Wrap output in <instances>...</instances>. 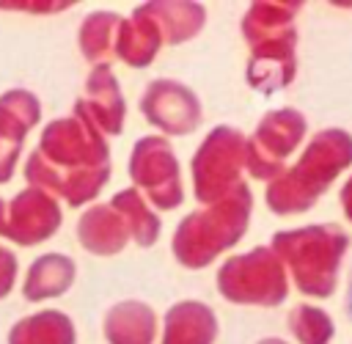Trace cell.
I'll use <instances>...</instances> for the list:
<instances>
[{
	"label": "cell",
	"instance_id": "1",
	"mask_svg": "<svg viewBox=\"0 0 352 344\" xmlns=\"http://www.w3.org/2000/svg\"><path fill=\"white\" fill-rule=\"evenodd\" d=\"M28 187H38L63 198L69 206H82L99 195L110 179L107 138L82 116L72 113L44 124L38 146L22 168Z\"/></svg>",
	"mask_w": 352,
	"mask_h": 344
},
{
	"label": "cell",
	"instance_id": "2",
	"mask_svg": "<svg viewBox=\"0 0 352 344\" xmlns=\"http://www.w3.org/2000/svg\"><path fill=\"white\" fill-rule=\"evenodd\" d=\"M352 165V135L341 127L319 129L300 160L267 182V206L275 215H300L308 212L322 193Z\"/></svg>",
	"mask_w": 352,
	"mask_h": 344
},
{
	"label": "cell",
	"instance_id": "3",
	"mask_svg": "<svg viewBox=\"0 0 352 344\" xmlns=\"http://www.w3.org/2000/svg\"><path fill=\"white\" fill-rule=\"evenodd\" d=\"M250 209H253V193L248 182H242L228 198L184 215L170 242L176 261L187 270H201L212 264L223 250H228L245 237L250 223Z\"/></svg>",
	"mask_w": 352,
	"mask_h": 344
},
{
	"label": "cell",
	"instance_id": "4",
	"mask_svg": "<svg viewBox=\"0 0 352 344\" xmlns=\"http://www.w3.org/2000/svg\"><path fill=\"white\" fill-rule=\"evenodd\" d=\"M272 253L289 267L294 286L308 297H330L338 283L349 237L338 223H314L272 234Z\"/></svg>",
	"mask_w": 352,
	"mask_h": 344
},
{
	"label": "cell",
	"instance_id": "5",
	"mask_svg": "<svg viewBox=\"0 0 352 344\" xmlns=\"http://www.w3.org/2000/svg\"><path fill=\"white\" fill-rule=\"evenodd\" d=\"M242 168H245V135H242V129H236L231 124L212 127L190 160L195 198L204 206L228 198L245 182Z\"/></svg>",
	"mask_w": 352,
	"mask_h": 344
},
{
	"label": "cell",
	"instance_id": "6",
	"mask_svg": "<svg viewBox=\"0 0 352 344\" xmlns=\"http://www.w3.org/2000/svg\"><path fill=\"white\" fill-rule=\"evenodd\" d=\"M217 292L239 305H280L289 294L286 267L272 248H250L228 256L217 270Z\"/></svg>",
	"mask_w": 352,
	"mask_h": 344
},
{
	"label": "cell",
	"instance_id": "7",
	"mask_svg": "<svg viewBox=\"0 0 352 344\" xmlns=\"http://www.w3.org/2000/svg\"><path fill=\"white\" fill-rule=\"evenodd\" d=\"M305 116L297 107H278L258 118L250 138H245V168L253 179L272 182L286 171V157L305 138Z\"/></svg>",
	"mask_w": 352,
	"mask_h": 344
},
{
	"label": "cell",
	"instance_id": "8",
	"mask_svg": "<svg viewBox=\"0 0 352 344\" xmlns=\"http://www.w3.org/2000/svg\"><path fill=\"white\" fill-rule=\"evenodd\" d=\"M129 179L135 190L157 209H176L184 201L182 187V168L179 160L162 135H146L138 138L129 154Z\"/></svg>",
	"mask_w": 352,
	"mask_h": 344
},
{
	"label": "cell",
	"instance_id": "9",
	"mask_svg": "<svg viewBox=\"0 0 352 344\" xmlns=\"http://www.w3.org/2000/svg\"><path fill=\"white\" fill-rule=\"evenodd\" d=\"M143 118L162 129L165 135H190L201 124V99L198 94L170 77L151 80L140 94Z\"/></svg>",
	"mask_w": 352,
	"mask_h": 344
},
{
	"label": "cell",
	"instance_id": "10",
	"mask_svg": "<svg viewBox=\"0 0 352 344\" xmlns=\"http://www.w3.org/2000/svg\"><path fill=\"white\" fill-rule=\"evenodd\" d=\"M60 220L63 215L55 195L38 187H25L6 204V220H3L0 237L25 248L38 245L60 228Z\"/></svg>",
	"mask_w": 352,
	"mask_h": 344
},
{
	"label": "cell",
	"instance_id": "11",
	"mask_svg": "<svg viewBox=\"0 0 352 344\" xmlns=\"http://www.w3.org/2000/svg\"><path fill=\"white\" fill-rule=\"evenodd\" d=\"M41 118V102L28 88H8L0 94V184L11 182L28 129Z\"/></svg>",
	"mask_w": 352,
	"mask_h": 344
},
{
	"label": "cell",
	"instance_id": "12",
	"mask_svg": "<svg viewBox=\"0 0 352 344\" xmlns=\"http://www.w3.org/2000/svg\"><path fill=\"white\" fill-rule=\"evenodd\" d=\"M72 113L88 118L104 138L121 135L126 118V102L110 63H96L85 77V91L74 102Z\"/></svg>",
	"mask_w": 352,
	"mask_h": 344
},
{
	"label": "cell",
	"instance_id": "13",
	"mask_svg": "<svg viewBox=\"0 0 352 344\" xmlns=\"http://www.w3.org/2000/svg\"><path fill=\"white\" fill-rule=\"evenodd\" d=\"M294 47H297V28L253 41L248 58V83L261 94L286 88L297 74Z\"/></svg>",
	"mask_w": 352,
	"mask_h": 344
},
{
	"label": "cell",
	"instance_id": "14",
	"mask_svg": "<svg viewBox=\"0 0 352 344\" xmlns=\"http://www.w3.org/2000/svg\"><path fill=\"white\" fill-rule=\"evenodd\" d=\"M77 239L88 253L116 256L126 248L129 228L110 204H91L77 220Z\"/></svg>",
	"mask_w": 352,
	"mask_h": 344
},
{
	"label": "cell",
	"instance_id": "15",
	"mask_svg": "<svg viewBox=\"0 0 352 344\" xmlns=\"http://www.w3.org/2000/svg\"><path fill=\"white\" fill-rule=\"evenodd\" d=\"M217 316L201 300H179L165 311L160 344H214Z\"/></svg>",
	"mask_w": 352,
	"mask_h": 344
},
{
	"label": "cell",
	"instance_id": "16",
	"mask_svg": "<svg viewBox=\"0 0 352 344\" xmlns=\"http://www.w3.org/2000/svg\"><path fill=\"white\" fill-rule=\"evenodd\" d=\"M160 47H162V33H160L157 22L140 6H135L132 14L124 17L118 25L116 58H121L124 63H129L135 69H143L157 58Z\"/></svg>",
	"mask_w": 352,
	"mask_h": 344
},
{
	"label": "cell",
	"instance_id": "17",
	"mask_svg": "<svg viewBox=\"0 0 352 344\" xmlns=\"http://www.w3.org/2000/svg\"><path fill=\"white\" fill-rule=\"evenodd\" d=\"M102 330L110 344H154L157 314L143 300H121L107 308Z\"/></svg>",
	"mask_w": 352,
	"mask_h": 344
},
{
	"label": "cell",
	"instance_id": "18",
	"mask_svg": "<svg viewBox=\"0 0 352 344\" xmlns=\"http://www.w3.org/2000/svg\"><path fill=\"white\" fill-rule=\"evenodd\" d=\"M140 8L157 22L165 44H182L201 33L206 22V6L195 0H148Z\"/></svg>",
	"mask_w": 352,
	"mask_h": 344
},
{
	"label": "cell",
	"instance_id": "19",
	"mask_svg": "<svg viewBox=\"0 0 352 344\" xmlns=\"http://www.w3.org/2000/svg\"><path fill=\"white\" fill-rule=\"evenodd\" d=\"M74 275H77V267L66 253H41L38 259H33V264L25 272L22 294L30 303L58 297L69 292V286L74 283Z\"/></svg>",
	"mask_w": 352,
	"mask_h": 344
},
{
	"label": "cell",
	"instance_id": "20",
	"mask_svg": "<svg viewBox=\"0 0 352 344\" xmlns=\"http://www.w3.org/2000/svg\"><path fill=\"white\" fill-rule=\"evenodd\" d=\"M74 322L63 311H36L22 316L8 330V344H74Z\"/></svg>",
	"mask_w": 352,
	"mask_h": 344
},
{
	"label": "cell",
	"instance_id": "21",
	"mask_svg": "<svg viewBox=\"0 0 352 344\" xmlns=\"http://www.w3.org/2000/svg\"><path fill=\"white\" fill-rule=\"evenodd\" d=\"M121 14L116 11H91L77 30V44L85 61L96 63H107L110 58H116V36H118V25H121Z\"/></svg>",
	"mask_w": 352,
	"mask_h": 344
},
{
	"label": "cell",
	"instance_id": "22",
	"mask_svg": "<svg viewBox=\"0 0 352 344\" xmlns=\"http://www.w3.org/2000/svg\"><path fill=\"white\" fill-rule=\"evenodd\" d=\"M110 206L124 217L129 237L140 245V248H151L160 239L162 231V220L154 215V209L146 204V198L135 190V187H124L110 198Z\"/></svg>",
	"mask_w": 352,
	"mask_h": 344
},
{
	"label": "cell",
	"instance_id": "23",
	"mask_svg": "<svg viewBox=\"0 0 352 344\" xmlns=\"http://www.w3.org/2000/svg\"><path fill=\"white\" fill-rule=\"evenodd\" d=\"M289 330L300 344H330L336 325L324 308L300 303L289 311Z\"/></svg>",
	"mask_w": 352,
	"mask_h": 344
},
{
	"label": "cell",
	"instance_id": "24",
	"mask_svg": "<svg viewBox=\"0 0 352 344\" xmlns=\"http://www.w3.org/2000/svg\"><path fill=\"white\" fill-rule=\"evenodd\" d=\"M72 0H0V8L11 11H28V14H52L69 8Z\"/></svg>",
	"mask_w": 352,
	"mask_h": 344
},
{
	"label": "cell",
	"instance_id": "25",
	"mask_svg": "<svg viewBox=\"0 0 352 344\" xmlns=\"http://www.w3.org/2000/svg\"><path fill=\"white\" fill-rule=\"evenodd\" d=\"M16 270H19L16 256L0 245V297H6L11 292V286L16 283Z\"/></svg>",
	"mask_w": 352,
	"mask_h": 344
},
{
	"label": "cell",
	"instance_id": "26",
	"mask_svg": "<svg viewBox=\"0 0 352 344\" xmlns=\"http://www.w3.org/2000/svg\"><path fill=\"white\" fill-rule=\"evenodd\" d=\"M341 209H344V215H346V220H352V176L344 182V187H341Z\"/></svg>",
	"mask_w": 352,
	"mask_h": 344
},
{
	"label": "cell",
	"instance_id": "27",
	"mask_svg": "<svg viewBox=\"0 0 352 344\" xmlns=\"http://www.w3.org/2000/svg\"><path fill=\"white\" fill-rule=\"evenodd\" d=\"M256 344H286V341L278 338V336H267V338H261V341H256Z\"/></svg>",
	"mask_w": 352,
	"mask_h": 344
},
{
	"label": "cell",
	"instance_id": "28",
	"mask_svg": "<svg viewBox=\"0 0 352 344\" xmlns=\"http://www.w3.org/2000/svg\"><path fill=\"white\" fill-rule=\"evenodd\" d=\"M346 311L352 316V275H349V292H346Z\"/></svg>",
	"mask_w": 352,
	"mask_h": 344
},
{
	"label": "cell",
	"instance_id": "29",
	"mask_svg": "<svg viewBox=\"0 0 352 344\" xmlns=\"http://www.w3.org/2000/svg\"><path fill=\"white\" fill-rule=\"evenodd\" d=\"M3 220H6V201L0 198V231H3Z\"/></svg>",
	"mask_w": 352,
	"mask_h": 344
}]
</instances>
